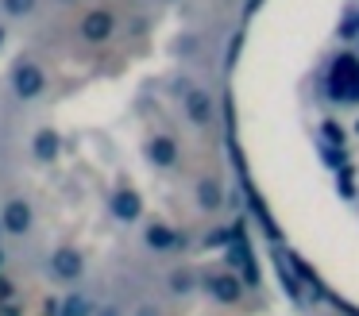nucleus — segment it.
I'll use <instances>...</instances> for the list:
<instances>
[{
    "mask_svg": "<svg viewBox=\"0 0 359 316\" xmlns=\"http://www.w3.org/2000/svg\"><path fill=\"white\" fill-rule=\"evenodd\" d=\"M328 120L325 135L332 139L336 166L348 174L351 197L359 200V8L351 15L348 27V46L336 54L332 69H328Z\"/></svg>",
    "mask_w": 359,
    "mask_h": 316,
    "instance_id": "obj_1",
    "label": "nucleus"
},
{
    "mask_svg": "<svg viewBox=\"0 0 359 316\" xmlns=\"http://www.w3.org/2000/svg\"><path fill=\"white\" fill-rule=\"evenodd\" d=\"M43 69L39 66H32V62H24V66H16L12 69V89H16V97L20 100H35L43 92Z\"/></svg>",
    "mask_w": 359,
    "mask_h": 316,
    "instance_id": "obj_2",
    "label": "nucleus"
},
{
    "mask_svg": "<svg viewBox=\"0 0 359 316\" xmlns=\"http://www.w3.org/2000/svg\"><path fill=\"white\" fill-rule=\"evenodd\" d=\"M81 35H86L89 43H104V39L112 35V15L104 12V8H97V12H89L86 20H81Z\"/></svg>",
    "mask_w": 359,
    "mask_h": 316,
    "instance_id": "obj_3",
    "label": "nucleus"
},
{
    "mask_svg": "<svg viewBox=\"0 0 359 316\" xmlns=\"http://www.w3.org/2000/svg\"><path fill=\"white\" fill-rule=\"evenodd\" d=\"M0 220H4V228H8V231H27V228H32V208H27L24 200H8Z\"/></svg>",
    "mask_w": 359,
    "mask_h": 316,
    "instance_id": "obj_4",
    "label": "nucleus"
},
{
    "mask_svg": "<svg viewBox=\"0 0 359 316\" xmlns=\"http://www.w3.org/2000/svg\"><path fill=\"white\" fill-rule=\"evenodd\" d=\"M112 212H116L120 220H135V216H140V197H135L132 189H116V197H112Z\"/></svg>",
    "mask_w": 359,
    "mask_h": 316,
    "instance_id": "obj_5",
    "label": "nucleus"
},
{
    "mask_svg": "<svg viewBox=\"0 0 359 316\" xmlns=\"http://www.w3.org/2000/svg\"><path fill=\"white\" fill-rule=\"evenodd\" d=\"M55 274L62 277V282H74V277L81 274V259L74 251H55Z\"/></svg>",
    "mask_w": 359,
    "mask_h": 316,
    "instance_id": "obj_6",
    "label": "nucleus"
},
{
    "mask_svg": "<svg viewBox=\"0 0 359 316\" xmlns=\"http://www.w3.org/2000/svg\"><path fill=\"white\" fill-rule=\"evenodd\" d=\"M151 154H155V162H174V143L155 139V143H151Z\"/></svg>",
    "mask_w": 359,
    "mask_h": 316,
    "instance_id": "obj_7",
    "label": "nucleus"
},
{
    "mask_svg": "<svg viewBox=\"0 0 359 316\" xmlns=\"http://www.w3.org/2000/svg\"><path fill=\"white\" fill-rule=\"evenodd\" d=\"M35 8V0H4V12H12V15H27Z\"/></svg>",
    "mask_w": 359,
    "mask_h": 316,
    "instance_id": "obj_8",
    "label": "nucleus"
},
{
    "mask_svg": "<svg viewBox=\"0 0 359 316\" xmlns=\"http://www.w3.org/2000/svg\"><path fill=\"white\" fill-rule=\"evenodd\" d=\"M147 239H151V243H155V247H170V231H166V228H158V224H155V228H151L147 231Z\"/></svg>",
    "mask_w": 359,
    "mask_h": 316,
    "instance_id": "obj_9",
    "label": "nucleus"
},
{
    "mask_svg": "<svg viewBox=\"0 0 359 316\" xmlns=\"http://www.w3.org/2000/svg\"><path fill=\"white\" fill-rule=\"evenodd\" d=\"M55 135H39V143H35V151H39V154H55Z\"/></svg>",
    "mask_w": 359,
    "mask_h": 316,
    "instance_id": "obj_10",
    "label": "nucleus"
},
{
    "mask_svg": "<svg viewBox=\"0 0 359 316\" xmlns=\"http://www.w3.org/2000/svg\"><path fill=\"white\" fill-rule=\"evenodd\" d=\"M62 316H86V301H66V312Z\"/></svg>",
    "mask_w": 359,
    "mask_h": 316,
    "instance_id": "obj_11",
    "label": "nucleus"
},
{
    "mask_svg": "<svg viewBox=\"0 0 359 316\" xmlns=\"http://www.w3.org/2000/svg\"><path fill=\"white\" fill-rule=\"evenodd\" d=\"M4 297H12V285H8V277H0V301Z\"/></svg>",
    "mask_w": 359,
    "mask_h": 316,
    "instance_id": "obj_12",
    "label": "nucleus"
},
{
    "mask_svg": "<svg viewBox=\"0 0 359 316\" xmlns=\"http://www.w3.org/2000/svg\"><path fill=\"white\" fill-rule=\"evenodd\" d=\"M0 316H16V308H8V305H4V308H0Z\"/></svg>",
    "mask_w": 359,
    "mask_h": 316,
    "instance_id": "obj_13",
    "label": "nucleus"
},
{
    "mask_svg": "<svg viewBox=\"0 0 359 316\" xmlns=\"http://www.w3.org/2000/svg\"><path fill=\"white\" fill-rule=\"evenodd\" d=\"M0 43H4V31H0Z\"/></svg>",
    "mask_w": 359,
    "mask_h": 316,
    "instance_id": "obj_14",
    "label": "nucleus"
},
{
    "mask_svg": "<svg viewBox=\"0 0 359 316\" xmlns=\"http://www.w3.org/2000/svg\"><path fill=\"white\" fill-rule=\"evenodd\" d=\"M109 316H116V312H112V308H109Z\"/></svg>",
    "mask_w": 359,
    "mask_h": 316,
    "instance_id": "obj_15",
    "label": "nucleus"
}]
</instances>
